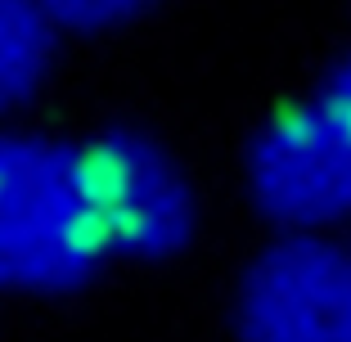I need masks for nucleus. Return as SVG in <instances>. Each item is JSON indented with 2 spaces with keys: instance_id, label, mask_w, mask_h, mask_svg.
I'll list each match as a JSON object with an SVG mask.
<instances>
[{
  "instance_id": "nucleus-6",
  "label": "nucleus",
  "mask_w": 351,
  "mask_h": 342,
  "mask_svg": "<svg viewBox=\"0 0 351 342\" xmlns=\"http://www.w3.org/2000/svg\"><path fill=\"white\" fill-rule=\"evenodd\" d=\"M32 5L63 23H77V27H113L140 14L149 0H32Z\"/></svg>"
},
{
  "instance_id": "nucleus-2",
  "label": "nucleus",
  "mask_w": 351,
  "mask_h": 342,
  "mask_svg": "<svg viewBox=\"0 0 351 342\" xmlns=\"http://www.w3.org/2000/svg\"><path fill=\"white\" fill-rule=\"evenodd\" d=\"M77 149L108 257L167 261L189 248L198 230V198L180 162L154 135L99 131Z\"/></svg>"
},
{
  "instance_id": "nucleus-1",
  "label": "nucleus",
  "mask_w": 351,
  "mask_h": 342,
  "mask_svg": "<svg viewBox=\"0 0 351 342\" xmlns=\"http://www.w3.org/2000/svg\"><path fill=\"white\" fill-rule=\"evenodd\" d=\"M104 257L82 149L0 135V289L73 293Z\"/></svg>"
},
{
  "instance_id": "nucleus-7",
  "label": "nucleus",
  "mask_w": 351,
  "mask_h": 342,
  "mask_svg": "<svg viewBox=\"0 0 351 342\" xmlns=\"http://www.w3.org/2000/svg\"><path fill=\"white\" fill-rule=\"evenodd\" d=\"M320 99H324V104H329L333 113L342 117V122L351 126V54H347V59L338 63V68H333V77H329V82H324Z\"/></svg>"
},
{
  "instance_id": "nucleus-4",
  "label": "nucleus",
  "mask_w": 351,
  "mask_h": 342,
  "mask_svg": "<svg viewBox=\"0 0 351 342\" xmlns=\"http://www.w3.org/2000/svg\"><path fill=\"white\" fill-rule=\"evenodd\" d=\"M239 342H351V248L293 234L257 252L234 289Z\"/></svg>"
},
{
  "instance_id": "nucleus-3",
  "label": "nucleus",
  "mask_w": 351,
  "mask_h": 342,
  "mask_svg": "<svg viewBox=\"0 0 351 342\" xmlns=\"http://www.w3.org/2000/svg\"><path fill=\"white\" fill-rule=\"evenodd\" d=\"M248 194L293 234L351 225V126L324 99L279 108L252 135Z\"/></svg>"
},
{
  "instance_id": "nucleus-5",
  "label": "nucleus",
  "mask_w": 351,
  "mask_h": 342,
  "mask_svg": "<svg viewBox=\"0 0 351 342\" xmlns=\"http://www.w3.org/2000/svg\"><path fill=\"white\" fill-rule=\"evenodd\" d=\"M50 63V23L32 0H0V104H19Z\"/></svg>"
}]
</instances>
